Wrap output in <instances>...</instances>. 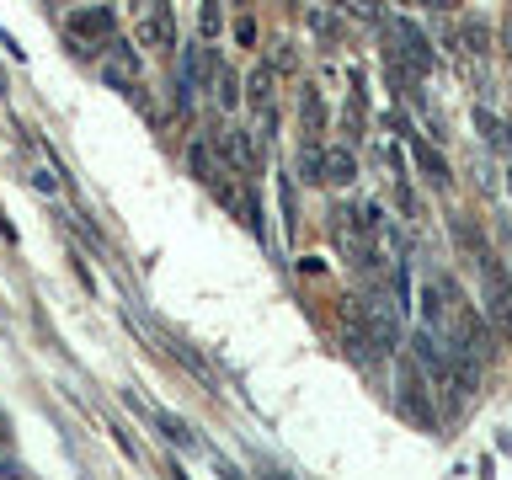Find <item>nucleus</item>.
Masks as SVG:
<instances>
[{
  "mask_svg": "<svg viewBox=\"0 0 512 480\" xmlns=\"http://www.w3.org/2000/svg\"><path fill=\"white\" fill-rule=\"evenodd\" d=\"M475 262H480V304H486L491 331L502 336V342H512V272H507V262L491 246L480 251Z\"/></svg>",
  "mask_w": 512,
  "mask_h": 480,
  "instance_id": "f257e3e1",
  "label": "nucleus"
},
{
  "mask_svg": "<svg viewBox=\"0 0 512 480\" xmlns=\"http://www.w3.org/2000/svg\"><path fill=\"white\" fill-rule=\"evenodd\" d=\"M278 203H283V230L294 235V176H278Z\"/></svg>",
  "mask_w": 512,
  "mask_h": 480,
  "instance_id": "dca6fc26",
  "label": "nucleus"
},
{
  "mask_svg": "<svg viewBox=\"0 0 512 480\" xmlns=\"http://www.w3.org/2000/svg\"><path fill=\"white\" fill-rule=\"evenodd\" d=\"M352 11H358L363 22H379V6H374V0H352Z\"/></svg>",
  "mask_w": 512,
  "mask_h": 480,
  "instance_id": "5701e85b",
  "label": "nucleus"
},
{
  "mask_svg": "<svg viewBox=\"0 0 512 480\" xmlns=\"http://www.w3.org/2000/svg\"><path fill=\"white\" fill-rule=\"evenodd\" d=\"M150 422H155L160 432H166V438H171L176 448H198V438H192V432H187V422H176L171 411H155V406H150Z\"/></svg>",
  "mask_w": 512,
  "mask_h": 480,
  "instance_id": "f8f14e48",
  "label": "nucleus"
},
{
  "mask_svg": "<svg viewBox=\"0 0 512 480\" xmlns=\"http://www.w3.org/2000/svg\"><path fill=\"white\" fill-rule=\"evenodd\" d=\"M32 187H38L43 198H54V192H59V176H54V171L43 166V171H32Z\"/></svg>",
  "mask_w": 512,
  "mask_h": 480,
  "instance_id": "4be33fe9",
  "label": "nucleus"
},
{
  "mask_svg": "<svg viewBox=\"0 0 512 480\" xmlns=\"http://www.w3.org/2000/svg\"><path fill=\"white\" fill-rule=\"evenodd\" d=\"M246 86H251V102H256V107H267V102H272V70H251Z\"/></svg>",
  "mask_w": 512,
  "mask_h": 480,
  "instance_id": "6ab92c4d",
  "label": "nucleus"
},
{
  "mask_svg": "<svg viewBox=\"0 0 512 480\" xmlns=\"http://www.w3.org/2000/svg\"><path fill=\"white\" fill-rule=\"evenodd\" d=\"M464 43H470V54H486V27L480 22H464V32H459Z\"/></svg>",
  "mask_w": 512,
  "mask_h": 480,
  "instance_id": "412c9836",
  "label": "nucleus"
},
{
  "mask_svg": "<svg viewBox=\"0 0 512 480\" xmlns=\"http://www.w3.org/2000/svg\"><path fill=\"white\" fill-rule=\"evenodd\" d=\"M475 128H480V139H486V144H491V150H502V144H507V128H502V123H496V118H491V112H486V107H475Z\"/></svg>",
  "mask_w": 512,
  "mask_h": 480,
  "instance_id": "4468645a",
  "label": "nucleus"
},
{
  "mask_svg": "<svg viewBox=\"0 0 512 480\" xmlns=\"http://www.w3.org/2000/svg\"><path fill=\"white\" fill-rule=\"evenodd\" d=\"M411 150H416V166L432 176V187H448V182H454V176H448V160L432 150V144H411Z\"/></svg>",
  "mask_w": 512,
  "mask_h": 480,
  "instance_id": "9b49d317",
  "label": "nucleus"
},
{
  "mask_svg": "<svg viewBox=\"0 0 512 480\" xmlns=\"http://www.w3.org/2000/svg\"><path fill=\"white\" fill-rule=\"evenodd\" d=\"M299 123H304V139H320V134H326V102H320L315 86L299 91Z\"/></svg>",
  "mask_w": 512,
  "mask_h": 480,
  "instance_id": "6e6552de",
  "label": "nucleus"
},
{
  "mask_svg": "<svg viewBox=\"0 0 512 480\" xmlns=\"http://www.w3.org/2000/svg\"><path fill=\"white\" fill-rule=\"evenodd\" d=\"M352 176H358V160H352L347 144L320 150V182H326V187H352Z\"/></svg>",
  "mask_w": 512,
  "mask_h": 480,
  "instance_id": "0eeeda50",
  "label": "nucleus"
},
{
  "mask_svg": "<svg viewBox=\"0 0 512 480\" xmlns=\"http://www.w3.org/2000/svg\"><path fill=\"white\" fill-rule=\"evenodd\" d=\"M70 38L91 43V48H102V43L118 38V22H112V11H107V6H80V11L70 16Z\"/></svg>",
  "mask_w": 512,
  "mask_h": 480,
  "instance_id": "20e7f679",
  "label": "nucleus"
},
{
  "mask_svg": "<svg viewBox=\"0 0 512 480\" xmlns=\"http://www.w3.org/2000/svg\"><path fill=\"white\" fill-rule=\"evenodd\" d=\"M384 54L400 59V64H406V70L416 75V80H422V75L432 70V64H438V59H432V43L422 38V27L406 22V16H395V22L384 27Z\"/></svg>",
  "mask_w": 512,
  "mask_h": 480,
  "instance_id": "f03ea898",
  "label": "nucleus"
},
{
  "mask_svg": "<svg viewBox=\"0 0 512 480\" xmlns=\"http://www.w3.org/2000/svg\"><path fill=\"white\" fill-rule=\"evenodd\" d=\"M187 166H192V176H198V182H214V144H208V139H192Z\"/></svg>",
  "mask_w": 512,
  "mask_h": 480,
  "instance_id": "ddd939ff",
  "label": "nucleus"
},
{
  "mask_svg": "<svg viewBox=\"0 0 512 480\" xmlns=\"http://www.w3.org/2000/svg\"><path fill=\"white\" fill-rule=\"evenodd\" d=\"M299 176H304V182H320V150H315V139H304V150H299Z\"/></svg>",
  "mask_w": 512,
  "mask_h": 480,
  "instance_id": "a211bd4d",
  "label": "nucleus"
},
{
  "mask_svg": "<svg viewBox=\"0 0 512 480\" xmlns=\"http://www.w3.org/2000/svg\"><path fill=\"white\" fill-rule=\"evenodd\" d=\"M198 22H203V38L214 43V38H219V0H203V16H198Z\"/></svg>",
  "mask_w": 512,
  "mask_h": 480,
  "instance_id": "aec40b11",
  "label": "nucleus"
},
{
  "mask_svg": "<svg viewBox=\"0 0 512 480\" xmlns=\"http://www.w3.org/2000/svg\"><path fill=\"white\" fill-rule=\"evenodd\" d=\"M454 240L464 251H475V256L486 251V240H480V230H470V219H464V214H454Z\"/></svg>",
  "mask_w": 512,
  "mask_h": 480,
  "instance_id": "f3484780",
  "label": "nucleus"
},
{
  "mask_svg": "<svg viewBox=\"0 0 512 480\" xmlns=\"http://www.w3.org/2000/svg\"><path fill=\"white\" fill-rule=\"evenodd\" d=\"M507 139H512V134H507Z\"/></svg>",
  "mask_w": 512,
  "mask_h": 480,
  "instance_id": "a878e982",
  "label": "nucleus"
},
{
  "mask_svg": "<svg viewBox=\"0 0 512 480\" xmlns=\"http://www.w3.org/2000/svg\"><path fill=\"white\" fill-rule=\"evenodd\" d=\"M342 347L352 352V363H358V368H368V363L379 358V347L368 342V331H363V320H358V315L347 320V331H342Z\"/></svg>",
  "mask_w": 512,
  "mask_h": 480,
  "instance_id": "9d476101",
  "label": "nucleus"
},
{
  "mask_svg": "<svg viewBox=\"0 0 512 480\" xmlns=\"http://www.w3.org/2000/svg\"><path fill=\"white\" fill-rule=\"evenodd\" d=\"M400 411H406L411 422H422V427L438 422V411H432V400H427V390H422V379H416L411 363L400 368Z\"/></svg>",
  "mask_w": 512,
  "mask_h": 480,
  "instance_id": "423d86ee",
  "label": "nucleus"
},
{
  "mask_svg": "<svg viewBox=\"0 0 512 480\" xmlns=\"http://www.w3.org/2000/svg\"><path fill=\"white\" fill-rule=\"evenodd\" d=\"M507 192H512V182H507Z\"/></svg>",
  "mask_w": 512,
  "mask_h": 480,
  "instance_id": "393cba45",
  "label": "nucleus"
},
{
  "mask_svg": "<svg viewBox=\"0 0 512 480\" xmlns=\"http://www.w3.org/2000/svg\"><path fill=\"white\" fill-rule=\"evenodd\" d=\"M358 320H363L368 342H374L379 352H390V347L400 342V320H395V304H384V299H374V304H368V310H363Z\"/></svg>",
  "mask_w": 512,
  "mask_h": 480,
  "instance_id": "39448f33",
  "label": "nucleus"
},
{
  "mask_svg": "<svg viewBox=\"0 0 512 480\" xmlns=\"http://www.w3.org/2000/svg\"><path fill=\"white\" fill-rule=\"evenodd\" d=\"M134 32H139L144 48H155V54L176 48V6H171V0H139Z\"/></svg>",
  "mask_w": 512,
  "mask_h": 480,
  "instance_id": "7ed1b4c3",
  "label": "nucleus"
},
{
  "mask_svg": "<svg viewBox=\"0 0 512 480\" xmlns=\"http://www.w3.org/2000/svg\"><path fill=\"white\" fill-rule=\"evenodd\" d=\"M166 347H171V358H182V363L192 368V374H198V379H203V384H214V374H208V363H203V358H198V352H192L187 342H176V336H171V342H166Z\"/></svg>",
  "mask_w": 512,
  "mask_h": 480,
  "instance_id": "2eb2a0df",
  "label": "nucleus"
},
{
  "mask_svg": "<svg viewBox=\"0 0 512 480\" xmlns=\"http://www.w3.org/2000/svg\"><path fill=\"white\" fill-rule=\"evenodd\" d=\"M0 91H6V75H0Z\"/></svg>",
  "mask_w": 512,
  "mask_h": 480,
  "instance_id": "b1692460",
  "label": "nucleus"
},
{
  "mask_svg": "<svg viewBox=\"0 0 512 480\" xmlns=\"http://www.w3.org/2000/svg\"><path fill=\"white\" fill-rule=\"evenodd\" d=\"M219 150L235 160V171H256V150H251V134H246V128H224V134H219Z\"/></svg>",
  "mask_w": 512,
  "mask_h": 480,
  "instance_id": "1a4fd4ad",
  "label": "nucleus"
}]
</instances>
